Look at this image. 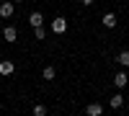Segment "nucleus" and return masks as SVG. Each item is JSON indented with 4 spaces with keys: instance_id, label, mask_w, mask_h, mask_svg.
Listing matches in <instances>:
<instances>
[{
    "instance_id": "f257e3e1",
    "label": "nucleus",
    "mask_w": 129,
    "mask_h": 116,
    "mask_svg": "<svg viewBox=\"0 0 129 116\" xmlns=\"http://www.w3.org/2000/svg\"><path fill=\"white\" fill-rule=\"evenodd\" d=\"M52 31H54L57 36H62L64 31H67V18H64V16H57V18H52Z\"/></svg>"
},
{
    "instance_id": "f03ea898",
    "label": "nucleus",
    "mask_w": 129,
    "mask_h": 116,
    "mask_svg": "<svg viewBox=\"0 0 129 116\" xmlns=\"http://www.w3.org/2000/svg\"><path fill=\"white\" fill-rule=\"evenodd\" d=\"M3 39L8 41V44H13V41L18 39V28H16V26H5V28H3Z\"/></svg>"
},
{
    "instance_id": "7ed1b4c3",
    "label": "nucleus",
    "mask_w": 129,
    "mask_h": 116,
    "mask_svg": "<svg viewBox=\"0 0 129 116\" xmlns=\"http://www.w3.org/2000/svg\"><path fill=\"white\" fill-rule=\"evenodd\" d=\"M13 8H16L13 0H10V3H0V18H10L13 16Z\"/></svg>"
},
{
    "instance_id": "20e7f679",
    "label": "nucleus",
    "mask_w": 129,
    "mask_h": 116,
    "mask_svg": "<svg viewBox=\"0 0 129 116\" xmlns=\"http://www.w3.org/2000/svg\"><path fill=\"white\" fill-rule=\"evenodd\" d=\"M13 70H16V65L10 59H0V75H13Z\"/></svg>"
},
{
    "instance_id": "39448f33",
    "label": "nucleus",
    "mask_w": 129,
    "mask_h": 116,
    "mask_svg": "<svg viewBox=\"0 0 129 116\" xmlns=\"http://www.w3.org/2000/svg\"><path fill=\"white\" fill-rule=\"evenodd\" d=\"M126 83H129V75H126V72H116V75H114V85H116V88H126Z\"/></svg>"
},
{
    "instance_id": "423d86ee",
    "label": "nucleus",
    "mask_w": 129,
    "mask_h": 116,
    "mask_svg": "<svg viewBox=\"0 0 129 116\" xmlns=\"http://www.w3.org/2000/svg\"><path fill=\"white\" fill-rule=\"evenodd\" d=\"M28 23H31V26H44V16H41L39 10H34V13L28 16Z\"/></svg>"
},
{
    "instance_id": "0eeeda50",
    "label": "nucleus",
    "mask_w": 129,
    "mask_h": 116,
    "mask_svg": "<svg viewBox=\"0 0 129 116\" xmlns=\"http://www.w3.org/2000/svg\"><path fill=\"white\" fill-rule=\"evenodd\" d=\"M85 113H88V116H101L103 113V106H101V103H90V106L85 108Z\"/></svg>"
},
{
    "instance_id": "6e6552de",
    "label": "nucleus",
    "mask_w": 129,
    "mask_h": 116,
    "mask_svg": "<svg viewBox=\"0 0 129 116\" xmlns=\"http://www.w3.org/2000/svg\"><path fill=\"white\" fill-rule=\"evenodd\" d=\"M41 78H44L47 83H49V80H54V78H57V70L49 65V67H44V70H41Z\"/></svg>"
},
{
    "instance_id": "1a4fd4ad",
    "label": "nucleus",
    "mask_w": 129,
    "mask_h": 116,
    "mask_svg": "<svg viewBox=\"0 0 129 116\" xmlns=\"http://www.w3.org/2000/svg\"><path fill=\"white\" fill-rule=\"evenodd\" d=\"M116 23H119V21H116L114 13H106V16H103V26H106V28H116Z\"/></svg>"
},
{
    "instance_id": "9d476101",
    "label": "nucleus",
    "mask_w": 129,
    "mask_h": 116,
    "mask_svg": "<svg viewBox=\"0 0 129 116\" xmlns=\"http://www.w3.org/2000/svg\"><path fill=\"white\" fill-rule=\"evenodd\" d=\"M109 103H111V108H121V106H124V96H121V93H116V96H111Z\"/></svg>"
},
{
    "instance_id": "9b49d317",
    "label": "nucleus",
    "mask_w": 129,
    "mask_h": 116,
    "mask_svg": "<svg viewBox=\"0 0 129 116\" xmlns=\"http://www.w3.org/2000/svg\"><path fill=\"white\" fill-rule=\"evenodd\" d=\"M116 62H119V65H121V67H129V49H124V52H121V54H119V57H116Z\"/></svg>"
},
{
    "instance_id": "f8f14e48",
    "label": "nucleus",
    "mask_w": 129,
    "mask_h": 116,
    "mask_svg": "<svg viewBox=\"0 0 129 116\" xmlns=\"http://www.w3.org/2000/svg\"><path fill=\"white\" fill-rule=\"evenodd\" d=\"M34 36L41 41V39H44V26H34Z\"/></svg>"
},
{
    "instance_id": "ddd939ff",
    "label": "nucleus",
    "mask_w": 129,
    "mask_h": 116,
    "mask_svg": "<svg viewBox=\"0 0 129 116\" xmlns=\"http://www.w3.org/2000/svg\"><path fill=\"white\" fill-rule=\"evenodd\" d=\"M34 113H36V116H44V113H47V108L41 106V103H36V106H34Z\"/></svg>"
},
{
    "instance_id": "4468645a",
    "label": "nucleus",
    "mask_w": 129,
    "mask_h": 116,
    "mask_svg": "<svg viewBox=\"0 0 129 116\" xmlns=\"http://www.w3.org/2000/svg\"><path fill=\"white\" fill-rule=\"evenodd\" d=\"M80 3H83V5H93V0H80Z\"/></svg>"
},
{
    "instance_id": "2eb2a0df",
    "label": "nucleus",
    "mask_w": 129,
    "mask_h": 116,
    "mask_svg": "<svg viewBox=\"0 0 129 116\" xmlns=\"http://www.w3.org/2000/svg\"><path fill=\"white\" fill-rule=\"evenodd\" d=\"M13 3H16V5H18V3H23V0H13Z\"/></svg>"
}]
</instances>
